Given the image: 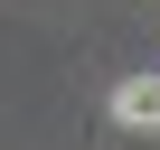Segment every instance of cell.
Instances as JSON below:
<instances>
[{"label":"cell","instance_id":"1","mask_svg":"<svg viewBox=\"0 0 160 150\" xmlns=\"http://www.w3.org/2000/svg\"><path fill=\"white\" fill-rule=\"evenodd\" d=\"M113 122L122 131H160V75H122L113 85Z\"/></svg>","mask_w":160,"mask_h":150}]
</instances>
